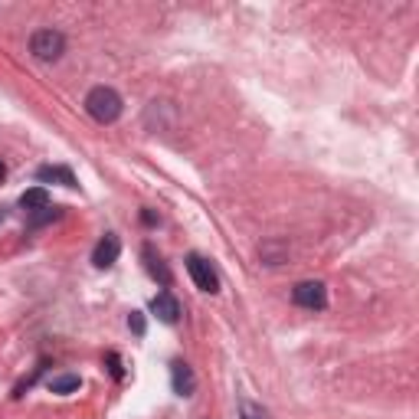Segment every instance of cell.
<instances>
[{
  "label": "cell",
  "instance_id": "cell-6",
  "mask_svg": "<svg viewBox=\"0 0 419 419\" xmlns=\"http://www.w3.org/2000/svg\"><path fill=\"white\" fill-rule=\"evenodd\" d=\"M118 256H122V239L115 236V233H105V236L98 239L96 252H92V266L96 269H112L115 262H118Z\"/></svg>",
  "mask_w": 419,
  "mask_h": 419
},
{
  "label": "cell",
  "instance_id": "cell-10",
  "mask_svg": "<svg viewBox=\"0 0 419 419\" xmlns=\"http://www.w3.org/2000/svg\"><path fill=\"white\" fill-rule=\"evenodd\" d=\"M20 207L27 210V213H39V210H46V207H49L46 187H30V191L20 197Z\"/></svg>",
  "mask_w": 419,
  "mask_h": 419
},
{
  "label": "cell",
  "instance_id": "cell-12",
  "mask_svg": "<svg viewBox=\"0 0 419 419\" xmlns=\"http://www.w3.org/2000/svg\"><path fill=\"white\" fill-rule=\"evenodd\" d=\"M259 256H262V262H266V266H278V262L288 256V246H282V243H266Z\"/></svg>",
  "mask_w": 419,
  "mask_h": 419
},
{
  "label": "cell",
  "instance_id": "cell-5",
  "mask_svg": "<svg viewBox=\"0 0 419 419\" xmlns=\"http://www.w3.org/2000/svg\"><path fill=\"white\" fill-rule=\"evenodd\" d=\"M141 259H144V269H148V276L157 282L161 288H171V282H174V276H171V269H167V262L161 259V252L148 243V246L141 249Z\"/></svg>",
  "mask_w": 419,
  "mask_h": 419
},
{
  "label": "cell",
  "instance_id": "cell-13",
  "mask_svg": "<svg viewBox=\"0 0 419 419\" xmlns=\"http://www.w3.org/2000/svg\"><path fill=\"white\" fill-rule=\"evenodd\" d=\"M59 217H63V210H59V207H53V203H49L46 210H39V213H30V229L46 226V223H53V219H59Z\"/></svg>",
  "mask_w": 419,
  "mask_h": 419
},
{
  "label": "cell",
  "instance_id": "cell-11",
  "mask_svg": "<svg viewBox=\"0 0 419 419\" xmlns=\"http://www.w3.org/2000/svg\"><path fill=\"white\" fill-rule=\"evenodd\" d=\"M49 393H59V397H66V393H76L82 387L79 380V373H59V377H49Z\"/></svg>",
  "mask_w": 419,
  "mask_h": 419
},
{
  "label": "cell",
  "instance_id": "cell-9",
  "mask_svg": "<svg viewBox=\"0 0 419 419\" xmlns=\"http://www.w3.org/2000/svg\"><path fill=\"white\" fill-rule=\"evenodd\" d=\"M37 181L39 183H63V187H79L76 183V174L69 171V167H59V164H46V167H39L37 171Z\"/></svg>",
  "mask_w": 419,
  "mask_h": 419
},
{
  "label": "cell",
  "instance_id": "cell-15",
  "mask_svg": "<svg viewBox=\"0 0 419 419\" xmlns=\"http://www.w3.org/2000/svg\"><path fill=\"white\" fill-rule=\"evenodd\" d=\"M105 367H108V373H112L115 380H122V377H124L122 357H118V354H115V351H108V354H105Z\"/></svg>",
  "mask_w": 419,
  "mask_h": 419
},
{
  "label": "cell",
  "instance_id": "cell-16",
  "mask_svg": "<svg viewBox=\"0 0 419 419\" xmlns=\"http://www.w3.org/2000/svg\"><path fill=\"white\" fill-rule=\"evenodd\" d=\"M128 328H131L138 337H144V331H148V321H144L141 311H131V318H128Z\"/></svg>",
  "mask_w": 419,
  "mask_h": 419
},
{
  "label": "cell",
  "instance_id": "cell-2",
  "mask_svg": "<svg viewBox=\"0 0 419 419\" xmlns=\"http://www.w3.org/2000/svg\"><path fill=\"white\" fill-rule=\"evenodd\" d=\"M30 53L43 63H53L66 53V37L59 33V30H37L33 37H30Z\"/></svg>",
  "mask_w": 419,
  "mask_h": 419
},
{
  "label": "cell",
  "instance_id": "cell-8",
  "mask_svg": "<svg viewBox=\"0 0 419 419\" xmlns=\"http://www.w3.org/2000/svg\"><path fill=\"white\" fill-rule=\"evenodd\" d=\"M151 311L161 324H177V318H181V305H177V298L171 292H157L151 298Z\"/></svg>",
  "mask_w": 419,
  "mask_h": 419
},
{
  "label": "cell",
  "instance_id": "cell-17",
  "mask_svg": "<svg viewBox=\"0 0 419 419\" xmlns=\"http://www.w3.org/2000/svg\"><path fill=\"white\" fill-rule=\"evenodd\" d=\"M141 223L144 226H157V217H154L151 210H141Z\"/></svg>",
  "mask_w": 419,
  "mask_h": 419
},
{
  "label": "cell",
  "instance_id": "cell-3",
  "mask_svg": "<svg viewBox=\"0 0 419 419\" xmlns=\"http://www.w3.org/2000/svg\"><path fill=\"white\" fill-rule=\"evenodd\" d=\"M187 272H191V278L197 282L200 292H207V295H217L219 292V276L213 272V266H210L203 256L191 252V256H187Z\"/></svg>",
  "mask_w": 419,
  "mask_h": 419
},
{
  "label": "cell",
  "instance_id": "cell-4",
  "mask_svg": "<svg viewBox=\"0 0 419 419\" xmlns=\"http://www.w3.org/2000/svg\"><path fill=\"white\" fill-rule=\"evenodd\" d=\"M292 302L302 308H311V311H321V308H328V288L321 282H298L292 288Z\"/></svg>",
  "mask_w": 419,
  "mask_h": 419
},
{
  "label": "cell",
  "instance_id": "cell-19",
  "mask_svg": "<svg viewBox=\"0 0 419 419\" xmlns=\"http://www.w3.org/2000/svg\"><path fill=\"white\" fill-rule=\"evenodd\" d=\"M10 213H7V207H0V223H4V219H7Z\"/></svg>",
  "mask_w": 419,
  "mask_h": 419
},
{
  "label": "cell",
  "instance_id": "cell-18",
  "mask_svg": "<svg viewBox=\"0 0 419 419\" xmlns=\"http://www.w3.org/2000/svg\"><path fill=\"white\" fill-rule=\"evenodd\" d=\"M4 177H7V164L0 161V181H4Z\"/></svg>",
  "mask_w": 419,
  "mask_h": 419
},
{
  "label": "cell",
  "instance_id": "cell-7",
  "mask_svg": "<svg viewBox=\"0 0 419 419\" xmlns=\"http://www.w3.org/2000/svg\"><path fill=\"white\" fill-rule=\"evenodd\" d=\"M171 387L177 397H193V390H197V373L191 370V363H183V361L171 363Z\"/></svg>",
  "mask_w": 419,
  "mask_h": 419
},
{
  "label": "cell",
  "instance_id": "cell-14",
  "mask_svg": "<svg viewBox=\"0 0 419 419\" xmlns=\"http://www.w3.org/2000/svg\"><path fill=\"white\" fill-rule=\"evenodd\" d=\"M239 419H266V410L256 406V403L243 400V403H239Z\"/></svg>",
  "mask_w": 419,
  "mask_h": 419
},
{
  "label": "cell",
  "instance_id": "cell-1",
  "mask_svg": "<svg viewBox=\"0 0 419 419\" xmlns=\"http://www.w3.org/2000/svg\"><path fill=\"white\" fill-rule=\"evenodd\" d=\"M86 112L92 115L98 124L118 122V115H122V96H118L115 89H108V86H96L86 96Z\"/></svg>",
  "mask_w": 419,
  "mask_h": 419
}]
</instances>
